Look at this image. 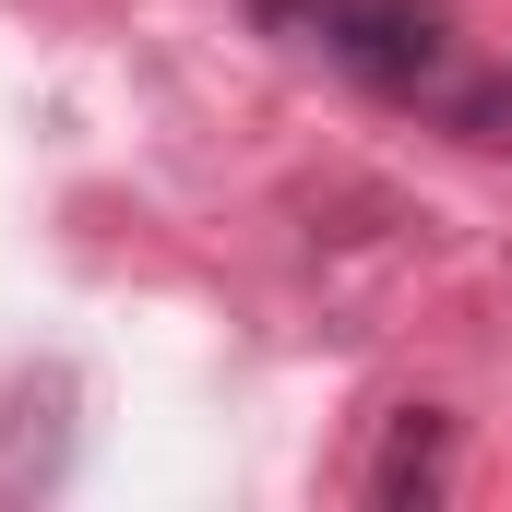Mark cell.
<instances>
[{
	"label": "cell",
	"instance_id": "cell-1",
	"mask_svg": "<svg viewBox=\"0 0 512 512\" xmlns=\"http://www.w3.org/2000/svg\"><path fill=\"white\" fill-rule=\"evenodd\" d=\"M310 36L334 72H358L370 96H417L453 48V12L441 0H310Z\"/></svg>",
	"mask_w": 512,
	"mask_h": 512
},
{
	"label": "cell",
	"instance_id": "cell-2",
	"mask_svg": "<svg viewBox=\"0 0 512 512\" xmlns=\"http://www.w3.org/2000/svg\"><path fill=\"white\" fill-rule=\"evenodd\" d=\"M441 465H453V417H441V405H405V417H393V441H382V465H370V501H429V489H441Z\"/></svg>",
	"mask_w": 512,
	"mask_h": 512
},
{
	"label": "cell",
	"instance_id": "cell-3",
	"mask_svg": "<svg viewBox=\"0 0 512 512\" xmlns=\"http://www.w3.org/2000/svg\"><path fill=\"white\" fill-rule=\"evenodd\" d=\"M453 131H465V143H501V155H512V72L465 84V96H453Z\"/></svg>",
	"mask_w": 512,
	"mask_h": 512
}]
</instances>
